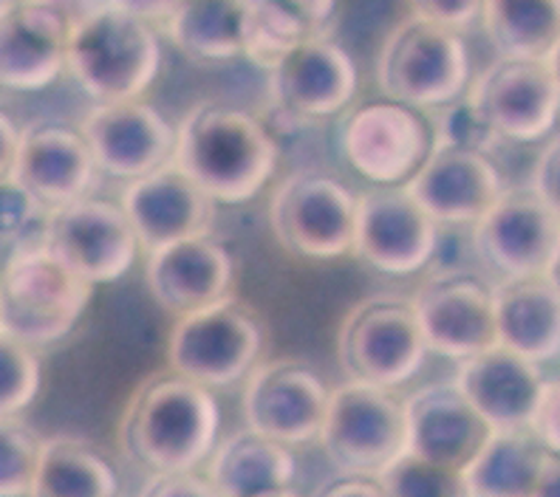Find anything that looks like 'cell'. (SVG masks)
<instances>
[{
    "label": "cell",
    "mask_w": 560,
    "mask_h": 497,
    "mask_svg": "<svg viewBox=\"0 0 560 497\" xmlns=\"http://www.w3.org/2000/svg\"><path fill=\"white\" fill-rule=\"evenodd\" d=\"M298 463L287 443L238 429L215 447L207 461V477L221 497H260L292 489Z\"/></svg>",
    "instance_id": "27"
},
{
    "label": "cell",
    "mask_w": 560,
    "mask_h": 497,
    "mask_svg": "<svg viewBox=\"0 0 560 497\" xmlns=\"http://www.w3.org/2000/svg\"><path fill=\"white\" fill-rule=\"evenodd\" d=\"M340 0H244V57L269 71L294 46L323 37Z\"/></svg>",
    "instance_id": "28"
},
{
    "label": "cell",
    "mask_w": 560,
    "mask_h": 497,
    "mask_svg": "<svg viewBox=\"0 0 560 497\" xmlns=\"http://www.w3.org/2000/svg\"><path fill=\"white\" fill-rule=\"evenodd\" d=\"M442 226L405 185L376 187L360 196L357 249L369 267L385 274H417L436 258Z\"/></svg>",
    "instance_id": "16"
},
{
    "label": "cell",
    "mask_w": 560,
    "mask_h": 497,
    "mask_svg": "<svg viewBox=\"0 0 560 497\" xmlns=\"http://www.w3.org/2000/svg\"><path fill=\"white\" fill-rule=\"evenodd\" d=\"M139 497H221L207 475L196 472H156L144 481Z\"/></svg>",
    "instance_id": "38"
},
{
    "label": "cell",
    "mask_w": 560,
    "mask_h": 497,
    "mask_svg": "<svg viewBox=\"0 0 560 497\" xmlns=\"http://www.w3.org/2000/svg\"><path fill=\"white\" fill-rule=\"evenodd\" d=\"M114 7L125 9V12L137 14L142 21L153 23V21H167L173 12H176L185 0H108Z\"/></svg>",
    "instance_id": "41"
},
{
    "label": "cell",
    "mask_w": 560,
    "mask_h": 497,
    "mask_svg": "<svg viewBox=\"0 0 560 497\" xmlns=\"http://www.w3.org/2000/svg\"><path fill=\"white\" fill-rule=\"evenodd\" d=\"M96 167L114 178L137 181L176 158L178 130L151 105H94L80 125Z\"/></svg>",
    "instance_id": "19"
},
{
    "label": "cell",
    "mask_w": 560,
    "mask_h": 497,
    "mask_svg": "<svg viewBox=\"0 0 560 497\" xmlns=\"http://www.w3.org/2000/svg\"><path fill=\"white\" fill-rule=\"evenodd\" d=\"M77 17L62 0H14L0 14V82L7 91H43L69 71Z\"/></svg>",
    "instance_id": "17"
},
{
    "label": "cell",
    "mask_w": 560,
    "mask_h": 497,
    "mask_svg": "<svg viewBox=\"0 0 560 497\" xmlns=\"http://www.w3.org/2000/svg\"><path fill=\"white\" fill-rule=\"evenodd\" d=\"M388 497H476L470 481L462 470H451L442 463L405 452L380 475Z\"/></svg>",
    "instance_id": "33"
},
{
    "label": "cell",
    "mask_w": 560,
    "mask_h": 497,
    "mask_svg": "<svg viewBox=\"0 0 560 497\" xmlns=\"http://www.w3.org/2000/svg\"><path fill=\"white\" fill-rule=\"evenodd\" d=\"M28 497H119V475L96 443L55 436L43 443L40 470Z\"/></svg>",
    "instance_id": "31"
},
{
    "label": "cell",
    "mask_w": 560,
    "mask_h": 497,
    "mask_svg": "<svg viewBox=\"0 0 560 497\" xmlns=\"http://www.w3.org/2000/svg\"><path fill=\"white\" fill-rule=\"evenodd\" d=\"M162 69V46L153 26L137 14L105 3L77 17L69 71L96 105L133 103Z\"/></svg>",
    "instance_id": "3"
},
{
    "label": "cell",
    "mask_w": 560,
    "mask_h": 497,
    "mask_svg": "<svg viewBox=\"0 0 560 497\" xmlns=\"http://www.w3.org/2000/svg\"><path fill=\"white\" fill-rule=\"evenodd\" d=\"M408 452L465 472L492 438V424L456 382H436L405 399Z\"/></svg>",
    "instance_id": "22"
},
{
    "label": "cell",
    "mask_w": 560,
    "mask_h": 497,
    "mask_svg": "<svg viewBox=\"0 0 560 497\" xmlns=\"http://www.w3.org/2000/svg\"><path fill=\"white\" fill-rule=\"evenodd\" d=\"M529 433H533L552 455H560V376L544 382L533 424H529Z\"/></svg>",
    "instance_id": "39"
},
{
    "label": "cell",
    "mask_w": 560,
    "mask_h": 497,
    "mask_svg": "<svg viewBox=\"0 0 560 497\" xmlns=\"http://www.w3.org/2000/svg\"><path fill=\"white\" fill-rule=\"evenodd\" d=\"M433 354L465 362L499 345L495 286L467 269H436L410 297Z\"/></svg>",
    "instance_id": "11"
},
{
    "label": "cell",
    "mask_w": 560,
    "mask_h": 497,
    "mask_svg": "<svg viewBox=\"0 0 560 497\" xmlns=\"http://www.w3.org/2000/svg\"><path fill=\"white\" fill-rule=\"evenodd\" d=\"M0 128H3V137H0V144H3V153H0V178H9L14 173V164H18V151H21V130L14 128L9 114H3L0 119Z\"/></svg>",
    "instance_id": "43"
},
{
    "label": "cell",
    "mask_w": 560,
    "mask_h": 497,
    "mask_svg": "<svg viewBox=\"0 0 560 497\" xmlns=\"http://www.w3.org/2000/svg\"><path fill=\"white\" fill-rule=\"evenodd\" d=\"M164 35L192 62H224L246 51L244 0H185L164 21Z\"/></svg>",
    "instance_id": "30"
},
{
    "label": "cell",
    "mask_w": 560,
    "mask_h": 497,
    "mask_svg": "<svg viewBox=\"0 0 560 497\" xmlns=\"http://www.w3.org/2000/svg\"><path fill=\"white\" fill-rule=\"evenodd\" d=\"M119 204L137 232L139 246L151 255L162 246L210 235L219 201H212L176 162H171L151 176L128 181Z\"/></svg>",
    "instance_id": "20"
},
{
    "label": "cell",
    "mask_w": 560,
    "mask_h": 497,
    "mask_svg": "<svg viewBox=\"0 0 560 497\" xmlns=\"http://www.w3.org/2000/svg\"><path fill=\"white\" fill-rule=\"evenodd\" d=\"M547 277H549V283H552V286L560 292V240H558V249H555L552 260H549Z\"/></svg>",
    "instance_id": "45"
},
{
    "label": "cell",
    "mask_w": 560,
    "mask_h": 497,
    "mask_svg": "<svg viewBox=\"0 0 560 497\" xmlns=\"http://www.w3.org/2000/svg\"><path fill=\"white\" fill-rule=\"evenodd\" d=\"M413 300L374 294L357 303L337 331V359L349 379L376 388H399L422 370L428 356Z\"/></svg>",
    "instance_id": "7"
},
{
    "label": "cell",
    "mask_w": 560,
    "mask_h": 497,
    "mask_svg": "<svg viewBox=\"0 0 560 497\" xmlns=\"http://www.w3.org/2000/svg\"><path fill=\"white\" fill-rule=\"evenodd\" d=\"M470 57L453 28L410 14L390 28L376 57V85L385 99L408 108H444L467 91Z\"/></svg>",
    "instance_id": "5"
},
{
    "label": "cell",
    "mask_w": 560,
    "mask_h": 497,
    "mask_svg": "<svg viewBox=\"0 0 560 497\" xmlns=\"http://www.w3.org/2000/svg\"><path fill=\"white\" fill-rule=\"evenodd\" d=\"M538 362L515 354L513 347L490 351L458 362L456 384L492 429H529L544 390Z\"/></svg>",
    "instance_id": "25"
},
{
    "label": "cell",
    "mask_w": 560,
    "mask_h": 497,
    "mask_svg": "<svg viewBox=\"0 0 560 497\" xmlns=\"http://www.w3.org/2000/svg\"><path fill=\"white\" fill-rule=\"evenodd\" d=\"M405 187L439 226H476L504 192L490 153L442 142H433L431 156Z\"/></svg>",
    "instance_id": "21"
},
{
    "label": "cell",
    "mask_w": 560,
    "mask_h": 497,
    "mask_svg": "<svg viewBox=\"0 0 560 497\" xmlns=\"http://www.w3.org/2000/svg\"><path fill=\"white\" fill-rule=\"evenodd\" d=\"M43 249L77 277L100 286L125 277L142 246L122 204L85 196L48 212Z\"/></svg>",
    "instance_id": "10"
},
{
    "label": "cell",
    "mask_w": 560,
    "mask_h": 497,
    "mask_svg": "<svg viewBox=\"0 0 560 497\" xmlns=\"http://www.w3.org/2000/svg\"><path fill=\"white\" fill-rule=\"evenodd\" d=\"M328 399L326 382L308 362L283 356L260 362L246 376L241 410L246 427L292 447L320 438Z\"/></svg>",
    "instance_id": "12"
},
{
    "label": "cell",
    "mask_w": 560,
    "mask_h": 497,
    "mask_svg": "<svg viewBox=\"0 0 560 497\" xmlns=\"http://www.w3.org/2000/svg\"><path fill=\"white\" fill-rule=\"evenodd\" d=\"M360 196L320 170L289 173L269 198V224L287 252L337 260L357 249Z\"/></svg>",
    "instance_id": "9"
},
{
    "label": "cell",
    "mask_w": 560,
    "mask_h": 497,
    "mask_svg": "<svg viewBox=\"0 0 560 497\" xmlns=\"http://www.w3.org/2000/svg\"><path fill=\"white\" fill-rule=\"evenodd\" d=\"M481 7H485V0H408L410 14L453 28L458 35L470 28L476 17H481Z\"/></svg>",
    "instance_id": "37"
},
{
    "label": "cell",
    "mask_w": 560,
    "mask_h": 497,
    "mask_svg": "<svg viewBox=\"0 0 560 497\" xmlns=\"http://www.w3.org/2000/svg\"><path fill=\"white\" fill-rule=\"evenodd\" d=\"M499 345L533 362L560 354V292L547 274L501 280L495 286Z\"/></svg>",
    "instance_id": "26"
},
{
    "label": "cell",
    "mask_w": 560,
    "mask_h": 497,
    "mask_svg": "<svg viewBox=\"0 0 560 497\" xmlns=\"http://www.w3.org/2000/svg\"><path fill=\"white\" fill-rule=\"evenodd\" d=\"M467 103L499 139L529 144L558 122L560 88L547 60L499 57L467 88Z\"/></svg>",
    "instance_id": "13"
},
{
    "label": "cell",
    "mask_w": 560,
    "mask_h": 497,
    "mask_svg": "<svg viewBox=\"0 0 560 497\" xmlns=\"http://www.w3.org/2000/svg\"><path fill=\"white\" fill-rule=\"evenodd\" d=\"M260 497H301V495L292 489H283V492H272V495H260Z\"/></svg>",
    "instance_id": "47"
},
{
    "label": "cell",
    "mask_w": 560,
    "mask_h": 497,
    "mask_svg": "<svg viewBox=\"0 0 560 497\" xmlns=\"http://www.w3.org/2000/svg\"><path fill=\"white\" fill-rule=\"evenodd\" d=\"M320 443L342 475L380 481L390 463L408 452L405 402L388 388L349 379L331 390Z\"/></svg>",
    "instance_id": "8"
},
{
    "label": "cell",
    "mask_w": 560,
    "mask_h": 497,
    "mask_svg": "<svg viewBox=\"0 0 560 497\" xmlns=\"http://www.w3.org/2000/svg\"><path fill=\"white\" fill-rule=\"evenodd\" d=\"M560 240V218L533 187L504 190L472 226V252L504 280L547 274Z\"/></svg>",
    "instance_id": "15"
},
{
    "label": "cell",
    "mask_w": 560,
    "mask_h": 497,
    "mask_svg": "<svg viewBox=\"0 0 560 497\" xmlns=\"http://www.w3.org/2000/svg\"><path fill=\"white\" fill-rule=\"evenodd\" d=\"M269 99L292 122H323L349 108L357 94V66L335 40L312 37L267 71Z\"/></svg>",
    "instance_id": "18"
},
{
    "label": "cell",
    "mask_w": 560,
    "mask_h": 497,
    "mask_svg": "<svg viewBox=\"0 0 560 497\" xmlns=\"http://www.w3.org/2000/svg\"><path fill=\"white\" fill-rule=\"evenodd\" d=\"M173 162L219 204L264 190L278 167V144L258 116L230 103L192 105L178 125Z\"/></svg>",
    "instance_id": "2"
},
{
    "label": "cell",
    "mask_w": 560,
    "mask_h": 497,
    "mask_svg": "<svg viewBox=\"0 0 560 497\" xmlns=\"http://www.w3.org/2000/svg\"><path fill=\"white\" fill-rule=\"evenodd\" d=\"M267 326L258 308L230 294L205 311L178 317L167 340V365L205 388H233L260 365Z\"/></svg>",
    "instance_id": "6"
},
{
    "label": "cell",
    "mask_w": 560,
    "mask_h": 497,
    "mask_svg": "<svg viewBox=\"0 0 560 497\" xmlns=\"http://www.w3.org/2000/svg\"><path fill=\"white\" fill-rule=\"evenodd\" d=\"M433 142L453 144V147H465V151L476 153H490L501 139L481 119L479 110L472 108L467 99H462V103L451 105V108L444 110L436 125V139Z\"/></svg>",
    "instance_id": "36"
},
{
    "label": "cell",
    "mask_w": 560,
    "mask_h": 497,
    "mask_svg": "<svg viewBox=\"0 0 560 497\" xmlns=\"http://www.w3.org/2000/svg\"><path fill=\"white\" fill-rule=\"evenodd\" d=\"M94 286L77 277L37 246L3 260L0 280V334L28 347L66 340L89 308Z\"/></svg>",
    "instance_id": "4"
},
{
    "label": "cell",
    "mask_w": 560,
    "mask_h": 497,
    "mask_svg": "<svg viewBox=\"0 0 560 497\" xmlns=\"http://www.w3.org/2000/svg\"><path fill=\"white\" fill-rule=\"evenodd\" d=\"M317 497H388L385 495L383 484L374 477H346L337 481L328 489H323Z\"/></svg>",
    "instance_id": "42"
},
{
    "label": "cell",
    "mask_w": 560,
    "mask_h": 497,
    "mask_svg": "<svg viewBox=\"0 0 560 497\" xmlns=\"http://www.w3.org/2000/svg\"><path fill=\"white\" fill-rule=\"evenodd\" d=\"M43 384V368L35 347L0 334V413L21 416L35 402Z\"/></svg>",
    "instance_id": "35"
},
{
    "label": "cell",
    "mask_w": 560,
    "mask_h": 497,
    "mask_svg": "<svg viewBox=\"0 0 560 497\" xmlns=\"http://www.w3.org/2000/svg\"><path fill=\"white\" fill-rule=\"evenodd\" d=\"M235 263L219 240H178L148 255L144 283L153 300L173 317L205 311L233 294Z\"/></svg>",
    "instance_id": "24"
},
{
    "label": "cell",
    "mask_w": 560,
    "mask_h": 497,
    "mask_svg": "<svg viewBox=\"0 0 560 497\" xmlns=\"http://www.w3.org/2000/svg\"><path fill=\"white\" fill-rule=\"evenodd\" d=\"M547 66H549V71H552L555 82H558V88H560V43L552 48V55L547 57Z\"/></svg>",
    "instance_id": "46"
},
{
    "label": "cell",
    "mask_w": 560,
    "mask_h": 497,
    "mask_svg": "<svg viewBox=\"0 0 560 497\" xmlns=\"http://www.w3.org/2000/svg\"><path fill=\"white\" fill-rule=\"evenodd\" d=\"M533 187L540 201L560 218V139L549 142L535 162Z\"/></svg>",
    "instance_id": "40"
},
{
    "label": "cell",
    "mask_w": 560,
    "mask_h": 497,
    "mask_svg": "<svg viewBox=\"0 0 560 497\" xmlns=\"http://www.w3.org/2000/svg\"><path fill=\"white\" fill-rule=\"evenodd\" d=\"M342 156L376 187L408 185L431 156V130L408 105L371 103L346 119L340 133Z\"/></svg>",
    "instance_id": "14"
},
{
    "label": "cell",
    "mask_w": 560,
    "mask_h": 497,
    "mask_svg": "<svg viewBox=\"0 0 560 497\" xmlns=\"http://www.w3.org/2000/svg\"><path fill=\"white\" fill-rule=\"evenodd\" d=\"M549 458L529 429H495L465 475L476 497H533Z\"/></svg>",
    "instance_id": "29"
},
{
    "label": "cell",
    "mask_w": 560,
    "mask_h": 497,
    "mask_svg": "<svg viewBox=\"0 0 560 497\" xmlns=\"http://www.w3.org/2000/svg\"><path fill=\"white\" fill-rule=\"evenodd\" d=\"M94 170L100 167L80 128L40 119L21 130V151L9 178H18L43 206L57 210L89 196Z\"/></svg>",
    "instance_id": "23"
},
{
    "label": "cell",
    "mask_w": 560,
    "mask_h": 497,
    "mask_svg": "<svg viewBox=\"0 0 560 497\" xmlns=\"http://www.w3.org/2000/svg\"><path fill=\"white\" fill-rule=\"evenodd\" d=\"M221 413L210 388L176 370H159L137 384L117 424L119 450L156 472H196L215 452Z\"/></svg>",
    "instance_id": "1"
},
{
    "label": "cell",
    "mask_w": 560,
    "mask_h": 497,
    "mask_svg": "<svg viewBox=\"0 0 560 497\" xmlns=\"http://www.w3.org/2000/svg\"><path fill=\"white\" fill-rule=\"evenodd\" d=\"M533 497H560V455H552Z\"/></svg>",
    "instance_id": "44"
},
{
    "label": "cell",
    "mask_w": 560,
    "mask_h": 497,
    "mask_svg": "<svg viewBox=\"0 0 560 497\" xmlns=\"http://www.w3.org/2000/svg\"><path fill=\"white\" fill-rule=\"evenodd\" d=\"M481 23L499 57L547 60L560 43V0H485Z\"/></svg>",
    "instance_id": "32"
},
{
    "label": "cell",
    "mask_w": 560,
    "mask_h": 497,
    "mask_svg": "<svg viewBox=\"0 0 560 497\" xmlns=\"http://www.w3.org/2000/svg\"><path fill=\"white\" fill-rule=\"evenodd\" d=\"M43 443L46 441H40L18 416L3 418L0 424V495H32L37 470H40Z\"/></svg>",
    "instance_id": "34"
}]
</instances>
